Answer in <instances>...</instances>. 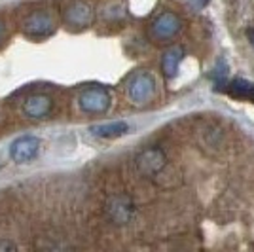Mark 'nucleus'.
Listing matches in <instances>:
<instances>
[{
    "label": "nucleus",
    "mask_w": 254,
    "mask_h": 252,
    "mask_svg": "<svg viewBox=\"0 0 254 252\" xmlns=\"http://www.w3.org/2000/svg\"><path fill=\"white\" fill-rule=\"evenodd\" d=\"M2 249H15V245H13V243H8V241L6 243L2 241L0 243V251H2Z\"/></svg>",
    "instance_id": "4468645a"
},
{
    "label": "nucleus",
    "mask_w": 254,
    "mask_h": 252,
    "mask_svg": "<svg viewBox=\"0 0 254 252\" xmlns=\"http://www.w3.org/2000/svg\"><path fill=\"white\" fill-rule=\"evenodd\" d=\"M165 167V154L159 148H148L137 158V169L140 175L152 177Z\"/></svg>",
    "instance_id": "7ed1b4c3"
},
{
    "label": "nucleus",
    "mask_w": 254,
    "mask_h": 252,
    "mask_svg": "<svg viewBox=\"0 0 254 252\" xmlns=\"http://www.w3.org/2000/svg\"><path fill=\"white\" fill-rule=\"evenodd\" d=\"M180 27H182V21L179 19V15L167 11V13H161L158 19L152 23V36L158 40H169L180 31Z\"/></svg>",
    "instance_id": "20e7f679"
},
{
    "label": "nucleus",
    "mask_w": 254,
    "mask_h": 252,
    "mask_svg": "<svg viewBox=\"0 0 254 252\" xmlns=\"http://www.w3.org/2000/svg\"><path fill=\"white\" fill-rule=\"evenodd\" d=\"M247 38H249V42L254 46V29H249V31H247Z\"/></svg>",
    "instance_id": "2eb2a0df"
},
{
    "label": "nucleus",
    "mask_w": 254,
    "mask_h": 252,
    "mask_svg": "<svg viewBox=\"0 0 254 252\" xmlns=\"http://www.w3.org/2000/svg\"><path fill=\"white\" fill-rule=\"evenodd\" d=\"M95 133L97 137H103V138H116L126 135L129 131V126L124 124V122H114V124H103V126H95L91 129Z\"/></svg>",
    "instance_id": "9b49d317"
},
{
    "label": "nucleus",
    "mask_w": 254,
    "mask_h": 252,
    "mask_svg": "<svg viewBox=\"0 0 254 252\" xmlns=\"http://www.w3.org/2000/svg\"><path fill=\"white\" fill-rule=\"evenodd\" d=\"M188 2H190L195 10H201V8H205L209 4V0H188Z\"/></svg>",
    "instance_id": "ddd939ff"
},
{
    "label": "nucleus",
    "mask_w": 254,
    "mask_h": 252,
    "mask_svg": "<svg viewBox=\"0 0 254 252\" xmlns=\"http://www.w3.org/2000/svg\"><path fill=\"white\" fill-rule=\"evenodd\" d=\"M53 19L52 15H48V13H32L31 17L25 21L23 25V29L25 32L29 34V36H34V38H40V36H48L50 32L53 31Z\"/></svg>",
    "instance_id": "423d86ee"
},
{
    "label": "nucleus",
    "mask_w": 254,
    "mask_h": 252,
    "mask_svg": "<svg viewBox=\"0 0 254 252\" xmlns=\"http://www.w3.org/2000/svg\"><path fill=\"white\" fill-rule=\"evenodd\" d=\"M91 17H93L91 8L87 4H84V2H76V4H72L68 10L64 11L66 23H70L74 27H85L87 23L91 21Z\"/></svg>",
    "instance_id": "6e6552de"
},
{
    "label": "nucleus",
    "mask_w": 254,
    "mask_h": 252,
    "mask_svg": "<svg viewBox=\"0 0 254 252\" xmlns=\"http://www.w3.org/2000/svg\"><path fill=\"white\" fill-rule=\"evenodd\" d=\"M108 210H110L112 220L118 222V224H124V222H127L129 216H131V203H129V199H126V197H116V199H112Z\"/></svg>",
    "instance_id": "f8f14e48"
},
{
    "label": "nucleus",
    "mask_w": 254,
    "mask_h": 252,
    "mask_svg": "<svg viewBox=\"0 0 254 252\" xmlns=\"http://www.w3.org/2000/svg\"><path fill=\"white\" fill-rule=\"evenodd\" d=\"M23 112L29 118H44L52 112V99L48 95H32L25 101Z\"/></svg>",
    "instance_id": "0eeeda50"
},
{
    "label": "nucleus",
    "mask_w": 254,
    "mask_h": 252,
    "mask_svg": "<svg viewBox=\"0 0 254 252\" xmlns=\"http://www.w3.org/2000/svg\"><path fill=\"white\" fill-rule=\"evenodd\" d=\"M110 106V95L105 87H89L80 95V108L89 114H101Z\"/></svg>",
    "instance_id": "f257e3e1"
},
{
    "label": "nucleus",
    "mask_w": 254,
    "mask_h": 252,
    "mask_svg": "<svg viewBox=\"0 0 254 252\" xmlns=\"http://www.w3.org/2000/svg\"><path fill=\"white\" fill-rule=\"evenodd\" d=\"M38 146H40V140L36 137H21L11 144L10 156L17 163H29V161L36 158Z\"/></svg>",
    "instance_id": "39448f33"
},
{
    "label": "nucleus",
    "mask_w": 254,
    "mask_h": 252,
    "mask_svg": "<svg viewBox=\"0 0 254 252\" xmlns=\"http://www.w3.org/2000/svg\"><path fill=\"white\" fill-rule=\"evenodd\" d=\"M228 93L235 99H249L254 103V84L243 78H235L233 82L228 84Z\"/></svg>",
    "instance_id": "9d476101"
},
{
    "label": "nucleus",
    "mask_w": 254,
    "mask_h": 252,
    "mask_svg": "<svg viewBox=\"0 0 254 252\" xmlns=\"http://www.w3.org/2000/svg\"><path fill=\"white\" fill-rule=\"evenodd\" d=\"M184 59V50L180 46H173L167 52L163 53V61H161V70L167 78H173L177 76V70H179L180 61Z\"/></svg>",
    "instance_id": "1a4fd4ad"
},
{
    "label": "nucleus",
    "mask_w": 254,
    "mask_h": 252,
    "mask_svg": "<svg viewBox=\"0 0 254 252\" xmlns=\"http://www.w3.org/2000/svg\"><path fill=\"white\" fill-rule=\"evenodd\" d=\"M127 93H129V99L133 103H138V105L148 103L150 99L156 95V82L150 74H138L129 82Z\"/></svg>",
    "instance_id": "f03ea898"
},
{
    "label": "nucleus",
    "mask_w": 254,
    "mask_h": 252,
    "mask_svg": "<svg viewBox=\"0 0 254 252\" xmlns=\"http://www.w3.org/2000/svg\"><path fill=\"white\" fill-rule=\"evenodd\" d=\"M2 34H4V29H2V25H0V40H2Z\"/></svg>",
    "instance_id": "dca6fc26"
}]
</instances>
